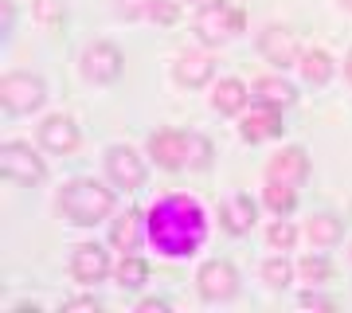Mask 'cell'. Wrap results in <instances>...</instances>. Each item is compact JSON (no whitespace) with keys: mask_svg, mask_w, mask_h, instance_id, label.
I'll use <instances>...</instances> for the list:
<instances>
[{"mask_svg":"<svg viewBox=\"0 0 352 313\" xmlns=\"http://www.w3.org/2000/svg\"><path fill=\"white\" fill-rule=\"evenodd\" d=\"M145 227H149L153 247L168 255V259H184L192 250H200L204 235H208V224H204V208L192 196H164L149 208L145 215Z\"/></svg>","mask_w":352,"mask_h":313,"instance_id":"cell-1","label":"cell"},{"mask_svg":"<svg viewBox=\"0 0 352 313\" xmlns=\"http://www.w3.org/2000/svg\"><path fill=\"white\" fill-rule=\"evenodd\" d=\"M59 204H63V212L71 224L78 227H94L98 219H106L113 208V192L110 188H102L98 180H71V184L63 188V196H59Z\"/></svg>","mask_w":352,"mask_h":313,"instance_id":"cell-2","label":"cell"},{"mask_svg":"<svg viewBox=\"0 0 352 313\" xmlns=\"http://www.w3.org/2000/svg\"><path fill=\"white\" fill-rule=\"evenodd\" d=\"M243 28V12H235L227 0H208L200 4V16H196V36L204 43H227Z\"/></svg>","mask_w":352,"mask_h":313,"instance_id":"cell-3","label":"cell"},{"mask_svg":"<svg viewBox=\"0 0 352 313\" xmlns=\"http://www.w3.org/2000/svg\"><path fill=\"white\" fill-rule=\"evenodd\" d=\"M43 98H47V87L36 75L16 71V75H4V83H0V102L8 114H32L43 106Z\"/></svg>","mask_w":352,"mask_h":313,"instance_id":"cell-4","label":"cell"},{"mask_svg":"<svg viewBox=\"0 0 352 313\" xmlns=\"http://www.w3.org/2000/svg\"><path fill=\"white\" fill-rule=\"evenodd\" d=\"M0 169H4V176L16 180V184H39V180H43V161H39L28 145H20V141H8V145L0 149Z\"/></svg>","mask_w":352,"mask_h":313,"instance_id":"cell-5","label":"cell"},{"mask_svg":"<svg viewBox=\"0 0 352 313\" xmlns=\"http://www.w3.org/2000/svg\"><path fill=\"white\" fill-rule=\"evenodd\" d=\"M196 286H200V298L204 301H227V298H235V290H239V274H235V266H231V263L215 259V263H204L200 266Z\"/></svg>","mask_w":352,"mask_h":313,"instance_id":"cell-6","label":"cell"},{"mask_svg":"<svg viewBox=\"0 0 352 313\" xmlns=\"http://www.w3.org/2000/svg\"><path fill=\"white\" fill-rule=\"evenodd\" d=\"M82 75L90 83H113V78L122 75V51L113 47V43H90L82 51Z\"/></svg>","mask_w":352,"mask_h":313,"instance_id":"cell-7","label":"cell"},{"mask_svg":"<svg viewBox=\"0 0 352 313\" xmlns=\"http://www.w3.org/2000/svg\"><path fill=\"white\" fill-rule=\"evenodd\" d=\"M106 173H110V180L118 188H141L145 184V164H141V157L133 149H126V145L106 149Z\"/></svg>","mask_w":352,"mask_h":313,"instance_id":"cell-8","label":"cell"},{"mask_svg":"<svg viewBox=\"0 0 352 313\" xmlns=\"http://www.w3.org/2000/svg\"><path fill=\"white\" fill-rule=\"evenodd\" d=\"M258 51L266 55V63H274V67H298L302 63V55H298V39H294V32L282 24L266 28L263 36H258Z\"/></svg>","mask_w":352,"mask_h":313,"instance_id":"cell-9","label":"cell"},{"mask_svg":"<svg viewBox=\"0 0 352 313\" xmlns=\"http://www.w3.org/2000/svg\"><path fill=\"white\" fill-rule=\"evenodd\" d=\"M36 138L47 153H75L78 149V125L71 118H63V114H55V118H47L36 129Z\"/></svg>","mask_w":352,"mask_h":313,"instance_id":"cell-10","label":"cell"},{"mask_svg":"<svg viewBox=\"0 0 352 313\" xmlns=\"http://www.w3.org/2000/svg\"><path fill=\"white\" fill-rule=\"evenodd\" d=\"M149 153H153V161L161 164V169H184V164H188V133L164 129V133L153 138Z\"/></svg>","mask_w":352,"mask_h":313,"instance_id":"cell-11","label":"cell"},{"mask_svg":"<svg viewBox=\"0 0 352 313\" xmlns=\"http://www.w3.org/2000/svg\"><path fill=\"white\" fill-rule=\"evenodd\" d=\"M309 176V161H305L302 149H282L270 157V169H266V180H282V184L298 188Z\"/></svg>","mask_w":352,"mask_h":313,"instance_id":"cell-12","label":"cell"},{"mask_svg":"<svg viewBox=\"0 0 352 313\" xmlns=\"http://www.w3.org/2000/svg\"><path fill=\"white\" fill-rule=\"evenodd\" d=\"M106 270H110V259H106V250L94 247V243L78 247L75 259H71V274H75V282H82V286L102 282V278H106Z\"/></svg>","mask_w":352,"mask_h":313,"instance_id":"cell-13","label":"cell"},{"mask_svg":"<svg viewBox=\"0 0 352 313\" xmlns=\"http://www.w3.org/2000/svg\"><path fill=\"white\" fill-rule=\"evenodd\" d=\"M278 133H282L278 106H266V102H258V106L247 114V122H243V138H247V141H263V138H278Z\"/></svg>","mask_w":352,"mask_h":313,"instance_id":"cell-14","label":"cell"},{"mask_svg":"<svg viewBox=\"0 0 352 313\" xmlns=\"http://www.w3.org/2000/svg\"><path fill=\"white\" fill-rule=\"evenodd\" d=\"M212 67L215 63L204 55V51H184L180 59L173 63V75L184 83V87H204L208 78H212Z\"/></svg>","mask_w":352,"mask_h":313,"instance_id":"cell-15","label":"cell"},{"mask_svg":"<svg viewBox=\"0 0 352 313\" xmlns=\"http://www.w3.org/2000/svg\"><path fill=\"white\" fill-rule=\"evenodd\" d=\"M219 219H223V227L231 235H247L254 227V204L247 196H231V200L219 204Z\"/></svg>","mask_w":352,"mask_h":313,"instance_id":"cell-16","label":"cell"},{"mask_svg":"<svg viewBox=\"0 0 352 313\" xmlns=\"http://www.w3.org/2000/svg\"><path fill=\"white\" fill-rule=\"evenodd\" d=\"M110 243L118 250H126V255H133V250L141 247V212H122L118 219H113V227H110Z\"/></svg>","mask_w":352,"mask_h":313,"instance_id":"cell-17","label":"cell"},{"mask_svg":"<svg viewBox=\"0 0 352 313\" xmlns=\"http://www.w3.org/2000/svg\"><path fill=\"white\" fill-rule=\"evenodd\" d=\"M254 98L266 102V106H289V102L298 98V90L289 87L286 78H274V75L266 78V75H263L258 83H254Z\"/></svg>","mask_w":352,"mask_h":313,"instance_id":"cell-18","label":"cell"},{"mask_svg":"<svg viewBox=\"0 0 352 313\" xmlns=\"http://www.w3.org/2000/svg\"><path fill=\"white\" fill-rule=\"evenodd\" d=\"M340 235H344V227H340L337 215H329V212L309 215V239H314L317 247H337Z\"/></svg>","mask_w":352,"mask_h":313,"instance_id":"cell-19","label":"cell"},{"mask_svg":"<svg viewBox=\"0 0 352 313\" xmlns=\"http://www.w3.org/2000/svg\"><path fill=\"white\" fill-rule=\"evenodd\" d=\"M247 106V87H243L239 78H223L219 87H215V110L219 114H235Z\"/></svg>","mask_w":352,"mask_h":313,"instance_id":"cell-20","label":"cell"},{"mask_svg":"<svg viewBox=\"0 0 352 313\" xmlns=\"http://www.w3.org/2000/svg\"><path fill=\"white\" fill-rule=\"evenodd\" d=\"M294 204H298V188L282 184V180H266V208L286 215V212H294Z\"/></svg>","mask_w":352,"mask_h":313,"instance_id":"cell-21","label":"cell"},{"mask_svg":"<svg viewBox=\"0 0 352 313\" xmlns=\"http://www.w3.org/2000/svg\"><path fill=\"white\" fill-rule=\"evenodd\" d=\"M302 75L309 78V83H329V75H333V59H329L325 51H305L302 55Z\"/></svg>","mask_w":352,"mask_h":313,"instance_id":"cell-22","label":"cell"},{"mask_svg":"<svg viewBox=\"0 0 352 313\" xmlns=\"http://www.w3.org/2000/svg\"><path fill=\"white\" fill-rule=\"evenodd\" d=\"M145 278H149V263H145V259H138V255H126V259H122V266H118V282H122L126 290H138Z\"/></svg>","mask_w":352,"mask_h":313,"instance_id":"cell-23","label":"cell"},{"mask_svg":"<svg viewBox=\"0 0 352 313\" xmlns=\"http://www.w3.org/2000/svg\"><path fill=\"white\" fill-rule=\"evenodd\" d=\"M289 278H294V266H289L286 259H270V263H263V282L270 290H286Z\"/></svg>","mask_w":352,"mask_h":313,"instance_id":"cell-24","label":"cell"},{"mask_svg":"<svg viewBox=\"0 0 352 313\" xmlns=\"http://www.w3.org/2000/svg\"><path fill=\"white\" fill-rule=\"evenodd\" d=\"M298 274L309 278V282H329L333 278V263L329 259H302L298 263Z\"/></svg>","mask_w":352,"mask_h":313,"instance_id":"cell-25","label":"cell"},{"mask_svg":"<svg viewBox=\"0 0 352 313\" xmlns=\"http://www.w3.org/2000/svg\"><path fill=\"white\" fill-rule=\"evenodd\" d=\"M36 20L39 24L59 28L63 24V4H59V0H36Z\"/></svg>","mask_w":352,"mask_h":313,"instance_id":"cell-26","label":"cell"},{"mask_svg":"<svg viewBox=\"0 0 352 313\" xmlns=\"http://www.w3.org/2000/svg\"><path fill=\"white\" fill-rule=\"evenodd\" d=\"M208 161H212V145L204 138H196V133H188V164L192 169H204Z\"/></svg>","mask_w":352,"mask_h":313,"instance_id":"cell-27","label":"cell"},{"mask_svg":"<svg viewBox=\"0 0 352 313\" xmlns=\"http://www.w3.org/2000/svg\"><path fill=\"white\" fill-rule=\"evenodd\" d=\"M266 239H270L274 247H282V250H286V247H294V243H298V227L282 219V224H274L270 231H266Z\"/></svg>","mask_w":352,"mask_h":313,"instance_id":"cell-28","label":"cell"},{"mask_svg":"<svg viewBox=\"0 0 352 313\" xmlns=\"http://www.w3.org/2000/svg\"><path fill=\"white\" fill-rule=\"evenodd\" d=\"M153 20H161V24H173L176 16H180V8H176L173 0H153Z\"/></svg>","mask_w":352,"mask_h":313,"instance_id":"cell-29","label":"cell"},{"mask_svg":"<svg viewBox=\"0 0 352 313\" xmlns=\"http://www.w3.org/2000/svg\"><path fill=\"white\" fill-rule=\"evenodd\" d=\"M113 8H118L122 16H141V12L153 8V0H113Z\"/></svg>","mask_w":352,"mask_h":313,"instance_id":"cell-30","label":"cell"},{"mask_svg":"<svg viewBox=\"0 0 352 313\" xmlns=\"http://www.w3.org/2000/svg\"><path fill=\"white\" fill-rule=\"evenodd\" d=\"M63 310H102V301L98 298H71Z\"/></svg>","mask_w":352,"mask_h":313,"instance_id":"cell-31","label":"cell"},{"mask_svg":"<svg viewBox=\"0 0 352 313\" xmlns=\"http://www.w3.org/2000/svg\"><path fill=\"white\" fill-rule=\"evenodd\" d=\"M141 310H168V301H164V298H149V301H141Z\"/></svg>","mask_w":352,"mask_h":313,"instance_id":"cell-32","label":"cell"},{"mask_svg":"<svg viewBox=\"0 0 352 313\" xmlns=\"http://www.w3.org/2000/svg\"><path fill=\"white\" fill-rule=\"evenodd\" d=\"M12 28V0H4V32Z\"/></svg>","mask_w":352,"mask_h":313,"instance_id":"cell-33","label":"cell"},{"mask_svg":"<svg viewBox=\"0 0 352 313\" xmlns=\"http://www.w3.org/2000/svg\"><path fill=\"white\" fill-rule=\"evenodd\" d=\"M344 75H349V83H352V51H349V63H344Z\"/></svg>","mask_w":352,"mask_h":313,"instance_id":"cell-34","label":"cell"},{"mask_svg":"<svg viewBox=\"0 0 352 313\" xmlns=\"http://www.w3.org/2000/svg\"><path fill=\"white\" fill-rule=\"evenodd\" d=\"M340 4H344V8H349V12H352V0H340Z\"/></svg>","mask_w":352,"mask_h":313,"instance_id":"cell-35","label":"cell"},{"mask_svg":"<svg viewBox=\"0 0 352 313\" xmlns=\"http://www.w3.org/2000/svg\"><path fill=\"white\" fill-rule=\"evenodd\" d=\"M349 259H352V250H349Z\"/></svg>","mask_w":352,"mask_h":313,"instance_id":"cell-36","label":"cell"},{"mask_svg":"<svg viewBox=\"0 0 352 313\" xmlns=\"http://www.w3.org/2000/svg\"><path fill=\"white\" fill-rule=\"evenodd\" d=\"M200 4H204V0H200Z\"/></svg>","mask_w":352,"mask_h":313,"instance_id":"cell-37","label":"cell"}]
</instances>
